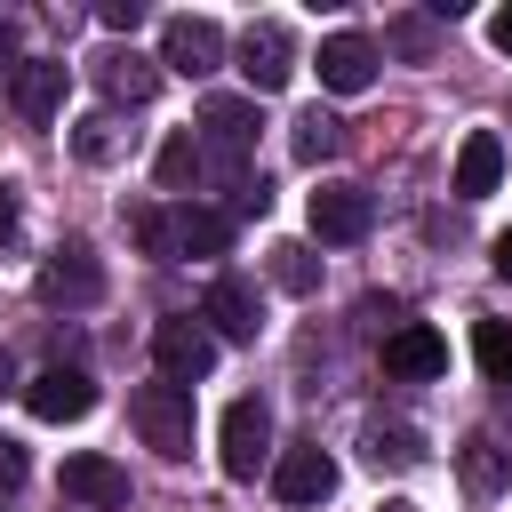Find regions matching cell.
I'll use <instances>...</instances> for the list:
<instances>
[{"label": "cell", "instance_id": "obj_1", "mask_svg": "<svg viewBox=\"0 0 512 512\" xmlns=\"http://www.w3.org/2000/svg\"><path fill=\"white\" fill-rule=\"evenodd\" d=\"M128 232H136V248H144V256H160V264L224 256V248H232V216L192 208V200H176V208H136V216H128Z\"/></svg>", "mask_w": 512, "mask_h": 512}, {"label": "cell", "instance_id": "obj_2", "mask_svg": "<svg viewBox=\"0 0 512 512\" xmlns=\"http://www.w3.org/2000/svg\"><path fill=\"white\" fill-rule=\"evenodd\" d=\"M256 104L248 96H208L200 104V152H216V168L232 176V192L248 184V160H256Z\"/></svg>", "mask_w": 512, "mask_h": 512}, {"label": "cell", "instance_id": "obj_3", "mask_svg": "<svg viewBox=\"0 0 512 512\" xmlns=\"http://www.w3.org/2000/svg\"><path fill=\"white\" fill-rule=\"evenodd\" d=\"M128 424L144 432V448L160 456H192V384H136L128 392Z\"/></svg>", "mask_w": 512, "mask_h": 512}, {"label": "cell", "instance_id": "obj_4", "mask_svg": "<svg viewBox=\"0 0 512 512\" xmlns=\"http://www.w3.org/2000/svg\"><path fill=\"white\" fill-rule=\"evenodd\" d=\"M216 464H224V480H256V472L272 464V408H264L256 392H240V400L224 408V424H216Z\"/></svg>", "mask_w": 512, "mask_h": 512}, {"label": "cell", "instance_id": "obj_5", "mask_svg": "<svg viewBox=\"0 0 512 512\" xmlns=\"http://www.w3.org/2000/svg\"><path fill=\"white\" fill-rule=\"evenodd\" d=\"M216 328L200 320V312H168L160 328H152V368L168 376V384H200L208 368H216Z\"/></svg>", "mask_w": 512, "mask_h": 512}, {"label": "cell", "instance_id": "obj_6", "mask_svg": "<svg viewBox=\"0 0 512 512\" xmlns=\"http://www.w3.org/2000/svg\"><path fill=\"white\" fill-rule=\"evenodd\" d=\"M240 80H248L256 96H272V88L296 80V32H288L280 16H256V24L240 32Z\"/></svg>", "mask_w": 512, "mask_h": 512}, {"label": "cell", "instance_id": "obj_7", "mask_svg": "<svg viewBox=\"0 0 512 512\" xmlns=\"http://www.w3.org/2000/svg\"><path fill=\"white\" fill-rule=\"evenodd\" d=\"M160 64L184 72V80H208L224 64V24L216 16H168L160 24Z\"/></svg>", "mask_w": 512, "mask_h": 512}, {"label": "cell", "instance_id": "obj_8", "mask_svg": "<svg viewBox=\"0 0 512 512\" xmlns=\"http://www.w3.org/2000/svg\"><path fill=\"white\" fill-rule=\"evenodd\" d=\"M384 376H400V384H432V376H448V336H440L432 320L392 328V336H384Z\"/></svg>", "mask_w": 512, "mask_h": 512}, {"label": "cell", "instance_id": "obj_9", "mask_svg": "<svg viewBox=\"0 0 512 512\" xmlns=\"http://www.w3.org/2000/svg\"><path fill=\"white\" fill-rule=\"evenodd\" d=\"M40 296H48V304H96V296H104L96 248H88V240H64V248L40 264Z\"/></svg>", "mask_w": 512, "mask_h": 512}, {"label": "cell", "instance_id": "obj_10", "mask_svg": "<svg viewBox=\"0 0 512 512\" xmlns=\"http://www.w3.org/2000/svg\"><path fill=\"white\" fill-rule=\"evenodd\" d=\"M200 320L216 328V344H256V336H264V304H256V288H248L240 272H224V280L208 288Z\"/></svg>", "mask_w": 512, "mask_h": 512}, {"label": "cell", "instance_id": "obj_11", "mask_svg": "<svg viewBox=\"0 0 512 512\" xmlns=\"http://www.w3.org/2000/svg\"><path fill=\"white\" fill-rule=\"evenodd\" d=\"M24 408H32L40 424H80V416L96 408V384H88V368H40V376L24 384Z\"/></svg>", "mask_w": 512, "mask_h": 512}, {"label": "cell", "instance_id": "obj_12", "mask_svg": "<svg viewBox=\"0 0 512 512\" xmlns=\"http://www.w3.org/2000/svg\"><path fill=\"white\" fill-rule=\"evenodd\" d=\"M368 224H376V200H368L360 184H320V192H312V232H320V240L352 248V240H368Z\"/></svg>", "mask_w": 512, "mask_h": 512}, {"label": "cell", "instance_id": "obj_13", "mask_svg": "<svg viewBox=\"0 0 512 512\" xmlns=\"http://www.w3.org/2000/svg\"><path fill=\"white\" fill-rule=\"evenodd\" d=\"M64 496L88 504V512H120V504H128V472H120L112 456L80 448V456H64Z\"/></svg>", "mask_w": 512, "mask_h": 512}, {"label": "cell", "instance_id": "obj_14", "mask_svg": "<svg viewBox=\"0 0 512 512\" xmlns=\"http://www.w3.org/2000/svg\"><path fill=\"white\" fill-rule=\"evenodd\" d=\"M368 80H376V40H368V32H328V40H320V88L360 96Z\"/></svg>", "mask_w": 512, "mask_h": 512}, {"label": "cell", "instance_id": "obj_15", "mask_svg": "<svg viewBox=\"0 0 512 512\" xmlns=\"http://www.w3.org/2000/svg\"><path fill=\"white\" fill-rule=\"evenodd\" d=\"M272 488H280V504H328L336 496V456L328 448H288L272 464Z\"/></svg>", "mask_w": 512, "mask_h": 512}, {"label": "cell", "instance_id": "obj_16", "mask_svg": "<svg viewBox=\"0 0 512 512\" xmlns=\"http://www.w3.org/2000/svg\"><path fill=\"white\" fill-rule=\"evenodd\" d=\"M88 72L112 104H144L160 88V56H136V48H104V56H88Z\"/></svg>", "mask_w": 512, "mask_h": 512}, {"label": "cell", "instance_id": "obj_17", "mask_svg": "<svg viewBox=\"0 0 512 512\" xmlns=\"http://www.w3.org/2000/svg\"><path fill=\"white\" fill-rule=\"evenodd\" d=\"M8 104H16L24 120H56V104H64V64H56V56H24V64L8 72Z\"/></svg>", "mask_w": 512, "mask_h": 512}, {"label": "cell", "instance_id": "obj_18", "mask_svg": "<svg viewBox=\"0 0 512 512\" xmlns=\"http://www.w3.org/2000/svg\"><path fill=\"white\" fill-rule=\"evenodd\" d=\"M504 184V136L496 128H472L456 144V200H488Z\"/></svg>", "mask_w": 512, "mask_h": 512}, {"label": "cell", "instance_id": "obj_19", "mask_svg": "<svg viewBox=\"0 0 512 512\" xmlns=\"http://www.w3.org/2000/svg\"><path fill=\"white\" fill-rule=\"evenodd\" d=\"M72 152H80L88 168H112V160L128 152V128H120V112H88V120H72Z\"/></svg>", "mask_w": 512, "mask_h": 512}, {"label": "cell", "instance_id": "obj_20", "mask_svg": "<svg viewBox=\"0 0 512 512\" xmlns=\"http://www.w3.org/2000/svg\"><path fill=\"white\" fill-rule=\"evenodd\" d=\"M200 168H208V152H200V136H192V128H176V136L160 144V160H152V176H160V192H184V184H192Z\"/></svg>", "mask_w": 512, "mask_h": 512}, {"label": "cell", "instance_id": "obj_21", "mask_svg": "<svg viewBox=\"0 0 512 512\" xmlns=\"http://www.w3.org/2000/svg\"><path fill=\"white\" fill-rule=\"evenodd\" d=\"M288 144H296V160H304V168H312V160H328V152H336V144H344V120H336V112H320V104H312V112H296V136H288Z\"/></svg>", "mask_w": 512, "mask_h": 512}, {"label": "cell", "instance_id": "obj_22", "mask_svg": "<svg viewBox=\"0 0 512 512\" xmlns=\"http://www.w3.org/2000/svg\"><path fill=\"white\" fill-rule=\"evenodd\" d=\"M272 288L312 296V288H320V256H312L304 240H280V248H272Z\"/></svg>", "mask_w": 512, "mask_h": 512}, {"label": "cell", "instance_id": "obj_23", "mask_svg": "<svg viewBox=\"0 0 512 512\" xmlns=\"http://www.w3.org/2000/svg\"><path fill=\"white\" fill-rule=\"evenodd\" d=\"M416 456H424V432H416V424H368V464H376V472H384V464L400 472V464H416Z\"/></svg>", "mask_w": 512, "mask_h": 512}, {"label": "cell", "instance_id": "obj_24", "mask_svg": "<svg viewBox=\"0 0 512 512\" xmlns=\"http://www.w3.org/2000/svg\"><path fill=\"white\" fill-rule=\"evenodd\" d=\"M472 360L488 384H512V320H480L472 328Z\"/></svg>", "mask_w": 512, "mask_h": 512}, {"label": "cell", "instance_id": "obj_25", "mask_svg": "<svg viewBox=\"0 0 512 512\" xmlns=\"http://www.w3.org/2000/svg\"><path fill=\"white\" fill-rule=\"evenodd\" d=\"M96 24H104V32H136V24H144V0H104Z\"/></svg>", "mask_w": 512, "mask_h": 512}, {"label": "cell", "instance_id": "obj_26", "mask_svg": "<svg viewBox=\"0 0 512 512\" xmlns=\"http://www.w3.org/2000/svg\"><path fill=\"white\" fill-rule=\"evenodd\" d=\"M464 480H472V488H496V456H488V440L464 448Z\"/></svg>", "mask_w": 512, "mask_h": 512}, {"label": "cell", "instance_id": "obj_27", "mask_svg": "<svg viewBox=\"0 0 512 512\" xmlns=\"http://www.w3.org/2000/svg\"><path fill=\"white\" fill-rule=\"evenodd\" d=\"M392 48H408V56H424V48H432V24H416V16H408V24H392Z\"/></svg>", "mask_w": 512, "mask_h": 512}, {"label": "cell", "instance_id": "obj_28", "mask_svg": "<svg viewBox=\"0 0 512 512\" xmlns=\"http://www.w3.org/2000/svg\"><path fill=\"white\" fill-rule=\"evenodd\" d=\"M16 480H24V448H16V440H0V488H16Z\"/></svg>", "mask_w": 512, "mask_h": 512}, {"label": "cell", "instance_id": "obj_29", "mask_svg": "<svg viewBox=\"0 0 512 512\" xmlns=\"http://www.w3.org/2000/svg\"><path fill=\"white\" fill-rule=\"evenodd\" d=\"M488 48H496V56H512V8H496V16H488Z\"/></svg>", "mask_w": 512, "mask_h": 512}, {"label": "cell", "instance_id": "obj_30", "mask_svg": "<svg viewBox=\"0 0 512 512\" xmlns=\"http://www.w3.org/2000/svg\"><path fill=\"white\" fill-rule=\"evenodd\" d=\"M16 216H24V200H16V184H0V240L16 232Z\"/></svg>", "mask_w": 512, "mask_h": 512}, {"label": "cell", "instance_id": "obj_31", "mask_svg": "<svg viewBox=\"0 0 512 512\" xmlns=\"http://www.w3.org/2000/svg\"><path fill=\"white\" fill-rule=\"evenodd\" d=\"M16 64H24V56H16V24L0 16V72H16Z\"/></svg>", "mask_w": 512, "mask_h": 512}, {"label": "cell", "instance_id": "obj_32", "mask_svg": "<svg viewBox=\"0 0 512 512\" xmlns=\"http://www.w3.org/2000/svg\"><path fill=\"white\" fill-rule=\"evenodd\" d=\"M488 256H496V272H504V280H512V232H504V240H496V248H488Z\"/></svg>", "mask_w": 512, "mask_h": 512}, {"label": "cell", "instance_id": "obj_33", "mask_svg": "<svg viewBox=\"0 0 512 512\" xmlns=\"http://www.w3.org/2000/svg\"><path fill=\"white\" fill-rule=\"evenodd\" d=\"M0 392H16V360H8V344H0Z\"/></svg>", "mask_w": 512, "mask_h": 512}, {"label": "cell", "instance_id": "obj_34", "mask_svg": "<svg viewBox=\"0 0 512 512\" xmlns=\"http://www.w3.org/2000/svg\"><path fill=\"white\" fill-rule=\"evenodd\" d=\"M384 512H416V504H384Z\"/></svg>", "mask_w": 512, "mask_h": 512}]
</instances>
